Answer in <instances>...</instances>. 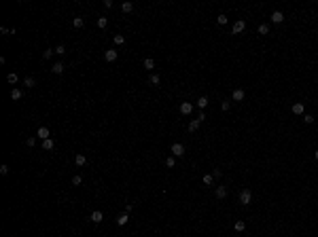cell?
Segmentation results:
<instances>
[{
    "label": "cell",
    "instance_id": "2",
    "mask_svg": "<svg viewBox=\"0 0 318 237\" xmlns=\"http://www.w3.org/2000/svg\"><path fill=\"white\" fill-rule=\"evenodd\" d=\"M170 153H172V157H182V154H185V146H182L180 142H174L172 148H170Z\"/></svg>",
    "mask_w": 318,
    "mask_h": 237
},
{
    "label": "cell",
    "instance_id": "28",
    "mask_svg": "<svg viewBox=\"0 0 318 237\" xmlns=\"http://www.w3.org/2000/svg\"><path fill=\"white\" fill-rule=\"evenodd\" d=\"M165 165L174 167V165H176V157H165Z\"/></svg>",
    "mask_w": 318,
    "mask_h": 237
},
{
    "label": "cell",
    "instance_id": "34",
    "mask_svg": "<svg viewBox=\"0 0 318 237\" xmlns=\"http://www.w3.org/2000/svg\"><path fill=\"white\" fill-rule=\"evenodd\" d=\"M55 55H66V47H64V45L55 47Z\"/></svg>",
    "mask_w": 318,
    "mask_h": 237
},
{
    "label": "cell",
    "instance_id": "9",
    "mask_svg": "<svg viewBox=\"0 0 318 237\" xmlns=\"http://www.w3.org/2000/svg\"><path fill=\"white\" fill-rule=\"evenodd\" d=\"M303 112H306L303 102H295V104H293V114H303Z\"/></svg>",
    "mask_w": 318,
    "mask_h": 237
},
{
    "label": "cell",
    "instance_id": "21",
    "mask_svg": "<svg viewBox=\"0 0 318 237\" xmlns=\"http://www.w3.org/2000/svg\"><path fill=\"white\" fill-rule=\"evenodd\" d=\"M72 25H74V28H83V25H85V19H83V17H74V19H72Z\"/></svg>",
    "mask_w": 318,
    "mask_h": 237
},
{
    "label": "cell",
    "instance_id": "27",
    "mask_svg": "<svg viewBox=\"0 0 318 237\" xmlns=\"http://www.w3.org/2000/svg\"><path fill=\"white\" fill-rule=\"evenodd\" d=\"M106 25H108V19H106V17H98V28H102V30H104Z\"/></svg>",
    "mask_w": 318,
    "mask_h": 237
},
{
    "label": "cell",
    "instance_id": "15",
    "mask_svg": "<svg viewBox=\"0 0 318 237\" xmlns=\"http://www.w3.org/2000/svg\"><path fill=\"white\" fill-rule=\"evenodd\" d=\"M53 146H55V142L49 138V140H43V150H53Z\"/></svg>",
    "mask_w": 318,
    "mask_h": 237
},
{
    "label": "cell",
    "instance_id": "20",
    "mask_svg": "<svg viewBox=\"0 0 318 237\" xmlns=\"http://www.w3.org/2000/svg\"><path fill=\"white\" fill-rule=\"evenodd\" d=\"M201 182H204V184H206V186H210L212 182H214V176H212V174H206V176L201 178Z\"/></svg>",
    "mask_w": 318,
    "mask_h": 237
},
{
    "label": "cell",
    "instance_id": "14",
    "mask_svg": "<svg viewBox=\"0 0 318 237\" xmlns=\"http://www.w3.org/2000/svg\"><path fill=\"white\" fill-rule=\"evenodd\" d=\"M51 70L55 72V74H64V64H62V61H55V64H53V68H51Z\"/></svg>",
    "mask_w": 318,
    "mask_h": 237
},
{
    "label": "cell",
    "instance_id": "13",
    "mask_svg": "<svg viewBox=\"0 0 318 237\" xmlns=\"http://www.w3.org/2000/svg\"><path fill=\"white\" fill-rule=\"evenodd\" d=\"M74 163H76L79 167H83L85 163H87V157H85V154H76V157H74Z\"/></svg>",
    "mask_w": 318,
    "mask_h": 237
},
{
    "label": "cell",
    "instance_id": "16",
    "mask_svg": "<svg viewBox=\"0 0 318 237\" xmlns=\"http://www.w3.org/2000/svg\"><path fill=\"white\" fill-rule=\"evenodd\" d=\"M227 197V189L225 186H216V199H225Z\"/></svg>",
    "mask_w": 318,
    "mask_h": 237
},
{
    "label": "cell",
    "instance_id": "1",
    "mask_svg": "<svg viewBox=\"0 0 318 237\" xmlns=\"http://www.w3.org/2000/svg\"><path fill=\"white\" fill-rule=\"evenodd\" d=\"M250 199H252L250 189H242V190H240V203H242V205H250Z\"/></svg>",
    "mask_w": 318,
    "mask_h": 237
},
{
    "label": "cell",
    "instance_id": "8",
    "mask_svg": "<svg viewBox=\"0 0 318 237\" xmlns=\"http://www.w3.org/2000/svg\"><path fill=\"white\" fill-rule=\"evenodd\" d=\"M271 21H274V24H282V21H284V13L282 11H274V13H271Z\"/></svg>",
    "mask_w": 318,
    "mask_h": 237
},
{
    "label": "cell",
    "instance_id": "35",
    "mask_svg": "<svg viewBox=\"0 0 318 237\" xmlns=\"http://www.w3.org/2000/svg\"><path fill=\"white\" fill-rule=\"evenodd\" d=\"M303 121H306L307 125H312L314 123V114H303Z\"/></svg>",
    "mask_w": 318,
    "mask_h": 237
},
{
    "label": "cell",
    "instance_id": "12",
    "mask_svg": "<svg viewBox=\"0 0 318 237\" xmlns=\"http://www.w3.org/2000/svg\"><path fill=\"white\" fill-rule=\"evenodd\" d=\"M127 222H130V214H125V212H123V214H121V216L117 218V225H119V226H125Z\"/></svg>",
    "mask_w": 318,
    "mask_h": 237
},
{
    "label": "cell",
    "instance_id": "39",
    "mask_svg": "<svg viewBox=\"0 0 318 237\" xmlns=\"http://www.w3.org/2000/svg\"><path fill=\"white\" fill-rule=\"evenodd\" d=\"M212 176H214V178H221L223 174H221V169H212Z\"/></svg>",
    "mask_w": 318,
    "mask_h": 237
},
{
    "label": "cell",
    "instance_id": "10",
    "mask_svg": "<svg viewBox=\"0 0 318 237\" xmlns=\"http://www.w3.org/2000/svg\"><path fill=\"white\" fill-rule=\"evenodd\" d=\"M233 102H242L244 97H246V93H244V89H233Z\"/></svg>",
    "mask_w": 318,
    "mask_h": 237
},
{
    "label": "cell",
    "instance_id": "6",
    "mask_svg": "<svg viewBox=\"0 0 318 237\" xmlns=\"http://www.w3.org/2000/svg\"><path fill=\"white\" fill-rule=\"evenodd\" d=\"M191 112H193V104H191V102H182V104H180V114L187 117V114H191Z\"/></svg>",
    "mask_w": 318,
    "mask_h": 237
},
{
    "label": "cell",
    "instance_id": "38",
    "mask_svg": "<svg viewBox=\"0 0 318 237\" xmlns=\"http://www.w3.org/2000/svg\"><path fill=\"white\" fill-rule=\"evenodd\" d=\"M0 174H2V176H7V174H9V165H2V167H0Z\"/></svg>",
    "mask_w": 318,
    "mask_h": 237
},
{
    "label": "cell",
    "instance_id": "30",
    "mask_svg": "<svg viewBox=\"0 0 318 237\" xmlns=\"http://www.w3.org/2000/svg\"><path fill=\"white\" fill-rule=\"evenodd\" d=\"M81 182H83V176H81V174H76V176H72V184H74V186H79Z\"/></svg>",
    "mask_w": 318,
    "mask_h": 237
},
{
    "label": "cell",
    "instance_id": "22",
    "mask_svg": "<svg viewBox=\"0 0 318 237\" xmlns=\"http://www.w3.org/2000/svg\"><path fill=\"white\" fill-rule=\"evenodd\" d=\"M144 68H146V70H153V68H155V59L146 57V59H144Z\"/></svg>",
    "mask_w": 318,
    "mask_h": 237
},
{
    "label": "cell",
    "instance_id": "36",
    "mask_svg": "<svg viewBox=\"0 0 318 237\" xmlns=\"http://www.w3.org/2000/svg\"><path fill=\"white\" fill-rule=\"evenodd\" d=\"M25 144H28L30 148H32V146H36V138H28V140H25Z\"/></svg>",
    "mask_w": 318,
    "mask_h": 237
},
{
    "label": "cell",
    "instance_id": "24",
    "mask_svg": "<svg viewBox=\"0 0 318 237\" xmlns=\"http://www.w3.org/2000/svg\"><path fill=\"white\" fill-rule=\"evenodd\" d=\"M197 106H200V108H206V106H208V97H206V95H201L200 100H197Z\"/></svg>",
    "mask_w": 318,
    "mask_h": 237
},
{
    "label": "cell",
    "instance_id": "18",
    "mask_svg": "<svg viewBox=\"0 0 318 237\" xmlns=\"http://www.w3.org/2000/svg\"><path fill=\"white\" fill-rule=\"evenodd\" d=\"M7 81H9V83H11V85H15V83H17V81H19V76H17L15 72H9V74H7Z\"/></svg>",
    "mask_w": 318,
    "mask_h": 237
},
{
    "label": "cell",
    "instance_id": "37",
    "mask_svg": "<svg viewBox=\"0 0 318 237\" xmlns=\"http://www.w3.org/2000/svg\"><path fill=\"white\" fill-rule=\"evenodd\" d=\"M221 108H223L225 112H227V110H229V108H231V102H223V104H221Z\"/></svg>",
    "mask_w": 318,
    "mask_h": 237
},
{
    "label": "cell",
    "instance_id": "29",
    "mask_svg": "<svg viewBox=\"0 0 318 237\" xmlns=\"http://www.w3.org/2000/svg\"><path fill=\"white\" fill-rule=\"evenodd\" d=\"M259 34H270V25H267V24H261L259 25Z\"/></svg>",
    "mask_w": 318,
    "mask_h": 237
},
{
    "label": "cell",
    "instance_id": "32",
    "mask_svg": "<svg viewBox=\"0 0 318 237\" xmlns=\"http://www.w3.org/2000/svg\"><path fill=\"white\" fill-rule=\"evenodd\" d=\"M149 81H151V85H159V83H161L159 74H151V78H149Z\"/></svg>",
    "mask_w": 318,
    "mask_h": 237
},
{
    "label": "cell",
    "instance_id": "3",
    "mask_svg": "<svg viewBox=\"0 0 318 237\" xmlns=\"http://www.w3.org/2000/svg\"><path fill=\"white\" fill-rule=\"evenodd\" d=\"M204 118H206V114H204V112H200V117L193 118V121L189 123V131H195V129H197V127L201 125V123H204Z\"/></svg>",
    "mask_w": 318,
    "mask_h": 237
},
{
    "label": "cell",
    "instance_id": "33",
    "mask_svg": "<svg viewBox=\"0 0 318 237\" xmlns=\"http://www.w3.org/2000/svg\"><path fill=\"white\" fill-rule=\"evenodd\" d=\"M216 21H219V25H225L229 19H227V15H219V17H216Z\"/></svg>",
    "mask_w": 318,
    "mask_h": 237
},
{
    "label": "cell",
    "instance_id": "11",
    "mask_svg": "<svg viewBox=\"0 0 318 237\" xmlns=\"http://www.w3.org/2000/svg\"><path fill=\"white\" fill-rule=\"evenodd\" d=\"M117 55H119V53L115 51V49H108V51L104 53V59H106V61H115V59H117Z\"/></svg>",
    "mask_w": 318,
    "mask_h": 237
},
{
    "label": "cell",
    "instance_id": "25",
    "mask_svg": "<svg viewBox=\"0 0 318 237\" xmlns=\"http://www.w3.org/2000/svg\"><path fill=\"white\" fill-rule=\"evenodd\" d=\"M53 53H55V49H47V51H43V59H51V57H53Z\"/></svg>",
    "mask_w": 318,
    "mask_h": 237
},
{
    "label": "cell",
    "instance_id": "19",
    "mask_svg": "<svg viewBox=\"0 0 318 237\" xmlns=\"http://www.w3.org/2000/svg\"><path fill=\"white\" fill-rule=\"evenodd\" d=\"M121 11H123V13H131V11H134V4H131V2H123V4H121Z\"/></svg>",
    "mask_w": 318,
    "mask_h": 237
},
{
    "label": "cell",
    "instance_id": "41",
    "mask_svg": "<svg viewBox=\"0 0 318 237\" xmlns=\"http://www.w3.org/2000/svg\"><path fill=\"white\" fill-rule=\"evenodd\" d=\"M314 159H316V161H318V150H316V153H314Z\"/></svg>",
    "mask_w": 318,
    "mask_h": 237
},
{
    "label": "cell",
    "instance_id": "23",
    "mask_svg": "<svg viewBox=\"0 0 318 237\" xmlns=\"http://www.w3.org/2000/svg\"><path fill=\"white\" fill-rule=\"evenodd\" d=\"M11 100H21V89H11Z\"/></svg>",
    "mask_w": 318,
    "mask_h": 237
},
{
    "label": "cell",
    "instance_id": "7",
    "mask_svg": "<svg viewBox=\"0 0 318 237\" xmlns=\"http://www.w3.org/2000/svg\"><path fill=\"white\" fill-rule=\"evenodd\" d=\"M244 28H246V21H244V19H237L236 24H233V34H240V32H244Z\"/></svg>",
    "mask_w": 318,
    "mask_h": 237
},
{
    "label": "cell",
    "instance_id": "5",
    "mask_svg": "<svg viewBox=\"0 0 318 237\" xmlns=\"http://www.w3.org/2000/svg\"><path fill=\"white\" fill-rule=\"evenodd\" d=\"M89 220H91V222H95V225H100V222L104 220V214L100 212V210H95V212H91V216H89Z\"/></svg>",
    "mask_w": 318,
    "mask_h": 237
},
{
    "label": "cell",
    "instance_id": "40",
    "mask_svg": "<svg viewBox=\"0 0 318 237\" xmlns=\"http://www.w3.org/2000/svg\"><path fill=\"white\" fill-rule=\"evenodd\" d=\"M104 7L106 9H113V0H104Z\"/></svg>",
    "mask_w": 318,
    "mask_h": 237
},
{
    "label": "cell",
    "instance_id": "4",
    "mask_svg": "<svg viewBox=\"0 0 318 237\" xmlns=\"http://www.w3.org/2000/svg\"><path fill=\"white\" fill-rule=\"evenodd\" d=\"M36 136H38L40 140H49L51 131H49V127H45V125H43V127H38V129H36Z\"/></svg>",
    "mask_w": 318,
    "mask_h": 237
},
{
    "label": "cell",
    "instance_id": "26",
    "mask_svg": "<svg viewBox=\"0 0 318 237\" xmlns=\"http://www.w3.org/2000/svg\"><path fill=\"white\" fill-rule=\"evenodd\" d=\"M24 85H25V87H28V89H32V87H34V85H36V81H34V78H32V76H28V78H25V81H24Z\"/></svg>",
    "mask_w": 318,
    "mask_h": 237
},
{
    "label": "cell",
    "instance_id": "31",
    "mask_svg": "<svg viewBox=\"0 0 318 237\" xmlns=\"http://www.w3.org/2000/svg\"><path fill=\"white\" fill-rule=\"evenodd\" d=\"M125 42V36L123 34H115V45H123Z\"/></svg>",
    "mask_w": 318,
    "mask_h": 237
},
{
    "label": "cell",
    "instance_id": "17",
    "mask_svg": "<svg viewBox=\"0 0 318 237\" xmlns=\"http://www.w3.org/2000/svg\"><path fill=\"white\" fill-rule=\"evenodd\" d=\"M233 229H236L237 233H242V231L246 229V222H244V220H236V222H233Z\"/></svg>",
    "mask_w": 318,
    "mask_h": 237
}]
</instances>
